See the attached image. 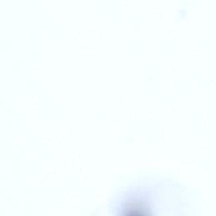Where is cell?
<instances>
[{
    "label": "cell",
    "mask_w": 216,
    "mask_h": 216,
    "mask_svg": "<svg viewBox=\"0 0 216 216\" xmlns=\"http://www.w3.org/2000/svg\"><path fill=\"white\" fill-rule=\"evenodd\" d=\"M116 216H155V203L150 192L133 189L125 192L115 206Z\"/></svg>",
    "instance_id": "1"
}]
</instances>
